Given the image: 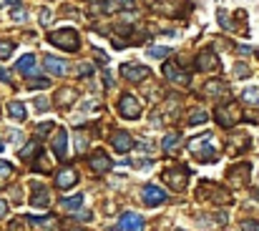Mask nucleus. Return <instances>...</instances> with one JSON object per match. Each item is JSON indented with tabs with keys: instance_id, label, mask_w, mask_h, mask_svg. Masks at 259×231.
I'll return each mask as SVG.
<instances>
[{
	"instance_id": "nucleus-35",
	"label": "nucleus",
	"mask_w": 259,
	"mask_h": 231,
	"mask_svg": "<svg viewBox=\"0 0 259 231\" xmlns=\"http://www.w3.org/2000/svg\"><path fill=\"white\" fill-rule=\"evenodd\" d=\"M53 128H56V123H53V121H46V123H41V126L36 128V136H38V138H46Z\"/></svg>"
},
{
	"instance_id": "nucleus-15",
	"label": "nucleus",
	"mask_w": 259,
	"mask_h": 231,
	"mask_svg": "<svg viewBox=\"0 0 259 231\" xmlns=\"http://www.w3.org/2000/svg\"><path fill=\"white\" fill-rule=\"evenodd\" d=\"M111 146H113L116 153H128V151L134 148V138H131V133H126V131H113Z\"/></svg>"
},
{
	"instance_id": "nucleus-23",
	"label": "nucleus",
	"mask_w": 259,
	"mask_h": 231,
	"mask_svg": "<svg viewBox=\"0 0 259 231\" xmlns=\"http://www.w3.org/2000/svg\"><path fill=\"white\" fill-rule=\"evenodd\" d=\"M118 6H116V0H103V3H93L91 6V13H96V16H108V13H113Z\"/></svg>"
},
{
	"instance_id": "nucleus-5",
	"label": "nucleus",
	"mask_w": 259,
	"mask_h": 231,
	"mask_svg": "<svg viewBox=\"0 0 259 231\" xmlns=\"http://www.w3.org/2000/svg\"><path fill=\"white\" fill-rule=\"evenodd\" d=\"M194 68H196L199 73H216V71L221 68V63H219L216 53L206 48V51H201V53L196 56V61H194Z\"/></svg>"
},
{
	"instance_id": "nucleus-42",
	"label": "nucleus",
	"mask_w": 259,
	"mask_h": 231,
	"mask_svg": "<svg viewBox=\"0 0 259 231\" xmlns=\"http://www.w3.org/2000/svg\"><path fill=\"white\" fill-rule=\"evenodd\" d=\"M134 3H136V0H116V6H118V8H123V11H131V8H134Z\"/></svg>"
},
{
	"instance_id": "nucleus-1",
	"label": "nucleus",
	"mask_w": 259,
	"mask_h": 231,
	"mask_svg": "<svg viewBox=\"0 0 259 231\" xmlns=\"http://www.w3.org/2000/svg\"><path fill=\"white\" fill-rule=\"evenodd\" d=\"M189 151H191V156H194L196 161H201V163H216V161H219V153H216V148L211 146V133H199L196 138H191V141H189Z\"/></svg>"
},
{
	"instance_id": "nucleus-19",
	"label": "nucleus",
	"mask_w": 259,
	"mask_h": 231,
	"mask_svg": "<svg viewBox=\"0 0 259 231\" xmlns=\"http://www.w3.org/2000/svg\"><path fill=\"white\" fill-rule=\"evenodd\" d=\"M16 71L23 73V76H31V73L36 71V56H33V53H26V56L16 63Z\"/></svg>"
},
{
	"instance_id": "nucleus-2",
	"label": "nucleus",
	"mask_w": 259,
	"mask_h": 231,
	"mask_svg": "<svg viewBox=\"0 0 259 231\" xmlns=\"http://www.w3.org/2000/svg\"><path fill=\"white\" fill-rule=\"evenodd\" d=\"M48 43L66 51V53H76L81 48V36H78L76 28H61V31L48 33Z\"/></svg>"
},
{
	"instance_id": "nucleus-25",
	"label": "nucleus",
	"mask_w": 259,
	"mask_h": 231,
	"mask_svg": "<svg viewBox=\"0 0 259 231\" xmlns=\"http://www.w3.org/2000/svg\"><path fill=\"white\" fill-rule=\"evenodd\" d=\"M216 21H219V26H221L226 33H234V31H236V23L229 18V13H226L224 8H219V11H216Z\"/></svg>"
},
{
	"instance_id": "nucleus-51",
	"label": "nucleus",
	"mask_w": 259,
	"mask_h": 231,
	"mask_svg": "<svg viewBox=\"0 0 259 231\" xmlns=\"http://www.w3.org/2000/svg\"><path fill=\"white\" fill-rule=\"evenodd\" d=\"M71 231H86V228H71Z\"/></svg>"
},
{
	"instance_id": "nucleus-16",
	"label": "nucleus",
	"mask_w": 259,
	"mask_h": 231,
	"mask_svg": "<svg viewBox=\"0 0 259 231\" xmlns=\"http://www.w3.org/2000/svg\"><path fill=\"white\" fill-rule=\"evenodd\" d=\"M76 181H78V171H76L73 166H66V168H61V171L56 173V186H58V188H71Z\"/></svg>"
},
{
	"instance_id": "nucleus-3",
	"label": "nucleus",
	"mask_w": 259,
	"mask_h": 231,
	"mask_svg": "<svg viewBox=\"0 0 259 231\" xmlns=\"http://www.w3.org/2000/svg\"><path fill=\"white\" fill-rule=\"evenodd\" d=\"M214 121H216L221 128H231L234 123L241 121V111H239V106H236L234 101H226V103H221V106L214 111Z\"/></svg>"
},
{
	"instance_id": "nucleus-39",
	"label": "nucleus",
	"mask_w": 259,
	"mask_h": 231,
	"mask_svg": "<svg viewBox=\"0 0 259 231\" xmlns=\"http://www.w3.org/2000/svg\"><path fill=\"white\" fill-rule=\"evenodd\" d=\"M33 106H36V108H38V111H46V108H48V106H51V101H48V98H46V96H41V98H36V103H33Z\"/></svg>"
},
{
	"instance_id": "nucleus-30",
	"label": "nucleus",
	"mask_w": 259,
	"mask_h": 231,
	"mask_svg": "<svg viewBox=\"0 0 259 231\" xmlns=\"http://www.w3.org/2000/svg\"><path fill=\"white\" fill-rule=\"evenodd\" d=\"M13 51H16V41H0V61L11 58Z\"/></svg>"
},
{
	"instance_id": "nucleus-13",
	"label": "nucleus",
	"mask_w": 259,
	"mask_h": 231,
	"mask_svg": "<svg viewBox=\"0 0 259 231\" xmlns=\"http://www.w3.org/2000/svg\"><path fill=\"white\" fill-rule=\"evenodd\" d=\"M118 226H121V231H144L146 221H144V216H141V213L123 211V213H121V221H118Z\"/></svg>"
},
{
	"instance_id": "nucleus-14",
	"label": "nucleus",
	"mask_w": 259,
	"mask_h": 231,
	"mask_svg": "<svg viewBox=\"0 0 259 231\" xmlns=\"http://www.w3.org/2000/svg\"><path fill=\"white\" fill-rule=\"evenodd\" d=\"M51 148H53V156L58 161H66V156H68V133L63 128H56V138H53Z\"/></svg>"
},
{
	"instance_id": "nucleus-31",
	"label": "nucleus",
	"mask_w": 259,
	"mask_h": 231,
	"mask_svg": "<svg viewBox=\"0 0 259 231\" xmlns=\"http://www.w3.org/2000/svg\"><path fill=\"white\" fill-rule=\"evenodd\" d=\"M38 21H41L43 28H51V26H53V13H51L48 8H41V11H38Z\"/></svg>"
},
{
	"instance_id": "nucleus-11",
	"label": "nucleus",
	"mask_w": 259,
	"mask_h": 231,
	"mask_svg": "<svg viewBox=\"0 0 259 231\" xmlns=\"http://www.w3.org/2000/svg\"><path fill=\"white\" fill-rule=\"evenodd\" d=\"M48 203H51V191H48V186L33 181V183H31V206H33V208H46Z\"/></svg>"
},
{
	"instance_id": "nucleus-26",
	"label": "nucleus",
	"mask_w": 259,
	"mask_h": 231,
	"mask_svg": "<svg viewBox=\"0 0 259 231\" xmlns=\"http://www.w3.org/2000/svg\"><path fill=\"white\" fill-rule=\"evenodd\" d=\"M38 153H41V141H38V138L21 148V158H23V161H31V158H36Z\"/></svg>"
},
{
	"instance_id": "nucleus-49",
	"label": "nucleus",
	"mask_w": 259,
	"mask_h": 231,
	"mask_svg": "<svg viewBox=\"0 0 259 231\" xmlns=\"http://www.w3.org/2000/svg\"><path fill=\"white\" fill-rule=\"evenodd\" d=\"M103 83H106V88H111V86H113V78H111L108 73H103Z\"/></svg>"
},
{
	"instance_id": "nucleus-40",
	"label": "nucleus",
	"mask_w": 259,
	"mask_h": 231,
	"mask_svg": "<svg viewBox=\"0 0 259 231\" xmlns=\"http://www.w3.org/2000/svg\"><path fill=\"white\" fill-rule=\"evenodd\" d=\"M241 231H259V223L256 221H241Z\"/></svg>"
},
{
	"instance_id": "nucleus-44",
	"label": "nucleus",
	"mask_w": 259,
	"mask_h": 231,
	"mask_svg": "<svg viewBox=\"0 0 259 231\" xmlns=\"http://www.w3.org/2000/svg\"><path fill=\"white\" fill-rule=\"evenodd\" d=\"M8 231H23V218H16V221L8 226Z\"/></svg>"
},
{
	"instance_id": "nucleus-47",
	"label": "nucleus",
	"mask_w": 259,
	"mask_h": 231,
	"mask_svg": "<svg viewBox=\"0 0 259 231\" xmlns=\"http://www.w3.org/2000/svg\"><path fill=\"white\" fill-rule=\"evenodd\" d=\"M8 213V201H3V198H0V218H3Z\"/></svg>"
},
{
	"instance_id": "nucleus-24",
	"label": "nucleus",
	"mask_w": 259,
	"mask_h": 231,
	"mask_svg": "<svg viewBox=\"0 0 259 231\" xmlns=\"http://www.w3.org/2000/svg\"><path fill=\"white\" fill-rule=\"evenodd\" d=\"M179 146H181V133H179V131H174V133H166V138H164L161 148H164L166 153H171V151H176Z\"/></svg>"
},
{
	"instance_id": "nucleus-28",
	"label": "nucleus",
	"mask_w": 259,
	"mask_h": 231,
	"mask_svg": "<svg viewBox=\"0 0 259 231\" xmlns=\"http://www.w3.org/2000/svg\"><path fill=\"white\" fill-rule=\"evenodd\" d=\"M206 121H209V113L201 111V108H196V111L189 113V126H201V123H206Z\"/></svg>"
},
{
	"instance_id": "nucleus-8",
	"label": "nucleus",
	"mask_w": 259,
	"mask_h": 231,
	"mask_svg": "<svg viewBox=\"0 0 259 231\" xmlns=\"http://www.w3.org/2000/svg\"><path fill=\"white\" fill-rule=\"evenodd\" d=\"M164 76H166L171 83H176V86H189V83H191V76H189L176 61H166V63H164Z\"/></svg>"
},
{
	"instance_id": "nucleus-10",
	"label": "nucleus",
	"mask_w": 259,
	"mask_h": 231,
	"mask_svg": "<svg viewBox=\"0 0 259 231\" xmlns=\"http://www.w3.org/2000/svg\"><path fill=\"white\" fill-rule=\"evenodd\" d=\"M88 166H91V171H93L96 176H103V173H108V171L113 168V161L108 158V153H103V151L98 148V151H93V153H91Z\"/></svg>"
},
{
	"instance_id": "nucleus-36",
	"label": "nucleus",
	"mask_w": 259,
	"mask_h": 231,
	"mask_svg": "<svg viewBox=\"0 0 259 231\" xmlns=\"http://www.w3.org/2000/svg\"><path fill=\"white\" fill-rule=\"evenodd\" d=\"M48 86H51L48 78H31V81H28V88H31V91H36V88H48Z\"/></svg>"
},
{
	"instance_id": "nucleus-48",
	"label": "nucleus",
	"mask_w": 259,
	"mask_h": 231,
	"mask_svg": "<svg viewBox=\"0 0 259 231\" xmlns=\"http://www.w3.org/2000/svg\"><path fill=\"white\" fill-rule=\"evenodd\" d=\"M236 51H239L241 56H249V53H254V51H251L249 46H236Z\"/></svg>"
},
{
	"instance_id": "nucleus-21",
	"label": "nucleus",
	"mask_w": 259,
	"mask_h": 231,
	"mask_svg": "<svg viewBox=\"0 0 259 231\" xmlns=\"http://www.w3.org/2000/svg\"><path fill=\"white\" fill-rule=\"evenodd\" d=\"M73 101H76V91H73V88H61V91L56 93V101H53V103H56L58 108H66V106L73 103Z\"/></svg>"
},
{
	"instance_id": "nucleus-43",
	"label": "nucleus",
	"mask_w": 259,
	"mask_h": 231,
	"mask_svg": "<svg viewBox=\"0 0 259 231\" xmlns=\"http://www.w3.org/2000/svg\"><path fill=\"white\" fill-rule=\"evenodd\" d=\"M0 81H3L6 86H13V78L8 76V71H6V68H0Z\"/></svg>"
},
{
	"instance_id": "nucleus-12",
	"label": "nucleus",
	"mask_w": 259,
	"mask_h": 231,
	"mask_svg": "<svg viewBox=\"0 0 259 231\" xmlns=\"http://www.w3.org/2000/svg\"><path fill=\"white\" fill-rule=\"evenodd\" d=\"M249 171H251L249 163H239V166H231V168L226 171V176H229V181L234 183V188H241V186L249 183Z\"/></svg>"
},
{
	"instance_id": "nucleus-52",
	"label": "nucleus",
	"mask_w": 259,
	"mask_h": 231,
	"mask_svg": "<svg viewBox=\"0 0 259 231\" xmlns=\"http://www.w3.org/2000/svg\"><path fill=\"white\" fill-rule=\"evenodd\" d=\"M0 151H3V141H0Z\"/></svg>"
},
{
	"instance_id": "nucleus-32",
	"label": "nucleus",
	"mask_w": 259,
	"mask_h": 231,
	"mask_svg": "<svg viewBox=\"0 0 259 231\" xmlns=\"http://www.w3.org/2000/svg\"><path fill=\"white\" fill-rule=\"evenodd\" d=\"M234 76L244 81V78H249V76H251V68H249L246 63H234Z\"/></svg>"
},
{
	"instance_id": "nucleus-20",
	"label": "nucleus",
	"mask_w": 259,
	"mask_h": 231,
	"mask_svg": "<svg viewBox=\"0 0 259 231\" xmlns=\"http://www.w3.org/2000/svg\"><path fill=\"white\" fill-rule=\"evenodd\" d=\"M204 93L211 96V98H214V96L219 98V96H226L229 88H226V83H221V81H209V83L204 86Z\"/></svg>"
},
{
	"instance_id": "nucleus-41",
	"label": "nucleus",
	"mask_w": 259,
	"mask_h": 231,
	"mask_svg": "<svg viewBox=\"0 0 259 231\" xmlns=\"http://www.w3.org/2000/svg\"><path fill=\"white\" fill-rule=\"evenodd\" d=\"M8 141H11V143H21V141H23V133H21V131H8Z\"/></svg>"
},
{
	"instance_id": "nucleus-45",
	"label": "nucleus",
	"mask_w": 259,
	"mask_h": 231,
	"mask_svg": "<svg viewBox=\"0 0 259 231\" xmlns=\"http://www.w3.org/2000/svg\"><path fill=\"white\" fill-rule=\"evenodd\" d=\"M93 53H96V58H98L101 63H108V56H106V53H103L101 48H93Z\"/></svg>"
},
{
	"instance_id": "nucleus-22",
	"label": "nucleus",
	"mask_w": 259,
	"mask_h": 231,
	"mask_svg": "<svg viewBox=\"0 0 259 231\" xmlns=\"http://www.w3.org/2000/svg\"><path fill=\"white\" fill-rule=\"evenodd\" d=\"M8 116L16 118V121H26V118H28V111H26V106H23L21 101H11V103H8Z\"/></svg>"
},
{
	"instance_id": "nucleus-37",
	"label": "nucleus",
	"mask_w": 259,
	"mask_h": 231,
	"mask_svg": "<svg viewBox=\"0 0 259 231\" xmlns=\"http://www.w3.org/2000/svg\"><path fill=\"white\" fill-rule=\"evenodd\" d=\"M96 73V68L91 66V63H78V76L81 78H88V76H93Z\"/></svg>"
},
{
	"instance_id": "nucleus-6",
	"label": "nucleus",
	"mask_w": 259,
	"mask_h": 231,
	"mask_svg": "<svg viewBox=\"0 0 259 231\" xmlns=\"http://www.w3.org/2000/svg\"><path fill=\"white\" fill-rule=\"evenodd\" d=\"M141 201H144L146 206H161V203L169 201V193H166L161 186H156V183H146V186L141 188Z\"/></svg>"
},
{
	"instance_id": "nucleus-34",
	"label": "nucleus",
	"mask_w": 259,
	"mask_h": 231,
	"mask_svg": "<svg viewBox=\"0 0 259 231\" xmlns=\"http://www.w3.org/2000/svg\"><path fill=\"white\" fill-rule=\"evenodd\" d=\"M13 173H16L13 163H8V161H0V181H6V178H11Z\"/></svg>"
},
{
	"instance_id": "nucleus-4",
	"label": "nucleus",
	"mask_w": 259,
	"mask_h": 231,
	"mask_svg": "<svg viewBox=\"0 0 259 231\" xmlns=\"http://www.w3.org/2000/svg\"><path fill=\"white\" fill-rule=\"evenodd\" d=\"M161 176H164V181H166L174 191H184V188H186V183H189V168H186V166L166 168Z\"/></svg>"
},
{
	"instance_id": "nucleus-29",
	"label": "nucleus",
	"mask_w": 259,
	"mask_h": 231,
	"mask_svg": "<svg viewBox=\"0 0 259 231\" xmlns=\"http://www.w3.org/2000/svg\"><path fill=\"white\" fill-rule=\"evenodd\" d=\"M169 53H171V51H169L166 46H151V48H149V58H154V61H166Z\"/></svg>"
},
{
	"instance_id": "nucleus-9",
	"label": "nucleus",
	"mask_w": 259,
	"mask_h": 231,
	"mask_svg": "<svg viewBox=\"0 0 259 231\" xmlns=\"http://www.w3.org/2000/svg\"><path fill=\"white\" fill-rule=\"evenodd\" d=\"M149 68L146 66H141V63H123L121 66V76L128 81V83H144L146 78H149Z\"/></svg>"
},
{
	"instance_id": "nucleus-17",
	"label": "nucleus",
	"mask_w": 259,
	"mask_h": 231,
	"mask_svg": "<svg viewBox=\"0 0 259 231\" xmlns=\"http://www.w3.org/2000/svg\"><path fill=\"white\" fill-rule=\"evenodd\" d=\"M43 68H46V73H53V76H66L68 73V63L61 61V58H53V56L43 58Z\"/></svg>"
},
{
	"instance_id": "nucleus-27",
	"label": "nucleus",
	"mask_w": 259,
	"mask_h": 231,
	"mask_svg": "<svg viewBox=\"0 0 259 231\" xmlns=\"http://www.w3.org/2000/svg\"><path fill=\"white\" fill-rule=\"evenodd\" d=\"M61 206H63L66 211H78V208L83 206V193H76V196L63 198V201H61Z\"/></svg>"
},
{
	"instance_id": "nucleus-38",
	"label": "nucleus",
	"mask_w": 259,
	"mask_h": 231,
	"mask_svg": "<svg viewBox=\"0 0 259 231\" xmlns=\"http://www.w3.org/2000/svg\"><path fill=\"white\" fill-rule=\"evenodd\" d=\"M11 18H13L16 23H26V18H28V16H26V11H23V8H16V11L11 13Z\"/></svg>"
},
{
	"instance_id": "nucleus-50",
	"label": "nucleus",
	"mask_w": 259,
	"mask_h": 231,
	"mask_svg": "<svg viewBox=\"0 0 259 231\" xmlns=\"http://www.w3.org/2000/svg\"><path fill=\"white\" fill-rule=\"evenodd\" d=\"M21 0H0V6H18Z\"/></svg>"
},
{
	"instance_id": "nucleus-18",
	"label": "nucleus",
	"mask_w": 259,
	"mask_h": 231,
	"mask_svg": "<svg viewBox=\"0 0 259 231\" xmlns=\"http://www.w3.org/2000/svg\"><path fill=\"white\" fill-rule=\"evenodd\" d=\"M26 221L33 226V231H51V228H56V223H58L53 216H28Z\"/></svg>"
},
{
	"instance_id": "nucleus-46",
	"label": "nucleus",
	"mask_w": 259,
	"mask_h": 231,
	"mask_svg": "<svg viewBox=\"0 0 259 231\" xmlns=\"http://www.w3.org/2000/svg\"><path fill=\"white\" fill-rule=\"evenodd\" d=\"M86 146H88V141H86V136H83V133H78V151L83 153V151H86Z\"/></svg>"
},
{
	"instance_id": "nucleus-7",
	"label": "nucleus",
	"mask_w": 259,
	"mask_h": 231,
	"mask_svg": "<svg viewBox=\"0 0 259 231\" xmlns=\"http://www.w3.org/2000/svg\"><path fill=\"white\" fill-rule=\"evenodd\" d=\"M118 113H121L123 118H128V121H136V118L141 116V103H139V98H134L131 93H123V96L118 98Z\"/></svg>"
},
{
	"instance_id": "nucleus-33",
	"label": "nucleus",
	"mask_w": 259,
	"mask_h": 231,
	"mask_svg": "<svg viewBox=\"0 0 259 231\" xmlns=\"http://www.w3.org/2000/svg\"><path fill=\"white\" fill-rule=\"evenodd\" d=\"M241 98H244L246 103H254V106H259V88H246V91L241 93Z\"/></svg>"
}]
</instances>
